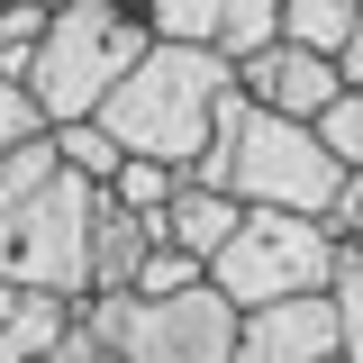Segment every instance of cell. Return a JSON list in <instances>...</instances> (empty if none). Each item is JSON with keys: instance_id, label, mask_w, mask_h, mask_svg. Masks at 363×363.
<instances>
[{"instance_id": "23", "label": "cell", "mask_w": 363, "mask_h": 363, "mask_svg": "<svg viewBox=\"0 0 363 363\" xmlns=\"http://www.w3.org/2000/svg\"><path fill=\"white\" fill-rule=\"evenodd\" d=\"M118 9H145V0H118Z\"/></svg>"}, {"instance_id": "1", "label": "cell", "mask_w": 363, "mask_h": 363, "mask_svg": "<svg viewBox=\"0 0 363 363\" xmlns=\"http://www.w3.org/2000/svg\"><path fill=\"white\" fill-rule=\"evenodd\" d=\"M245 91H236V64H227L218 45H173L155 37V55L136 64L118 100L100 109V128L118 136V155L128 164H164V173H200L209 164V145H218L227 109H236Z\"/></svg>"}, {"instance_id": "5", "label": "cell", "mask_w": 363, "mask_h": 363, "mask_svg": "<svg viewBox=\"0 0 363 363\" xmlns=\"http://www.w3.org/2000/svg\"><path fill=\"white\" fill-rule=\"evenodd\" d=\"M236 309H281V300H318V291H336V236L327 218H281V209H245L236 227V245H227L218 264H209Z\"/></svg>"}, {"instance_id": "9", "label": "cell", "mask_w": 363, "mask_h": 363, "mask_svg": "<svg viewBox=\"0 0 363 363\" xmlns=\"http://www.w3.org/2000/svg\"><path fill=\"white\" fill-rule=\"evenodd\" d=\"M236 227H245V200H236V191L182 182V191H173V209H164V245L200 255V264H218L227 245H236Z\"/></svg>"}, {"instance_id": "21", "label": "cell", "mask_w": 363, "mask_h": 363, "mask_svg": "<svg viewBox=\"0 0 363 363\" xmlns=\"http://www.w3.org/2000/svg\"><path fill=\"white\" fill-rule=\"evenodd\" d=\"M9 309H18V291H9V281H0V327H9Z\"/></svg>"}, {"instance_id": "7", "label": "cell", "mask_w": 363, "mask_h": 363, "mask_svg": "<svg viewBox=\"0 0 363 363\" xmlns=\"http://www.w3.org/2000/svg\"><path fill=\"white\" fill-rule=\"evenodd\" d=\"M236 363H345V309H336V291L255 309L236 327Z\"/></svg>"}, {"instance_id": "20", "label": "cell", "mask_w": 363, "mask_h": 363, "mask_svg": "<svg viewBox=\"0 0 363 363\" xmlns=\"http://www.w3.org/2000/svg\"><path fill=\"white\" fill-rule=\"evenodd\" d=\"M336 73H345V91H363V18H354V37H345V55H336Z\"/></svg>"}, {"instance_id": "16", "label": "cell", "mask_w": 363, "mask_h": 363, "mask_svg": "<svg viewBox=\"0 0 363 363\" xmlns=\"http://www.w3.org/2000/svg\"><path fill=\"white\" fill-rule=\"evenodd\" d=\"M45 109H37V91L28 82H9V73H0V155H28V145H45Z\"/></svg>"}, {"instance_id": "15", "label": "cell", "mask_w": 363, "mask_h": 363, "mask_svg": "<svg viewBox=\"0 0 363 363\" xmlns=\"http://www.w3.org/2000/svg\"><path fill=\"white\" fill-rule=\"evenodd\" d=\"M200 281H209V264H200V255L155 245V255H145V272H136V300H182V291H200Z\"/></svg>"}, {"instance_id": "22", "label": "cell", "mask_w": 363, "mask_h": 363, "mask_svg": "<svg viewBox=\"0 0 363 363\" xmlns=\"http://www.w3.org/2000/svg\"><path fill=\"white\" fill-rule=\"evenodd\" d=\"M45 363H82V354H45Z\"/></svg>"}, {"instance_id": "17", "label": "cell", "mask_w": 363, "mask_h": 363, "mask_svg": "<svg viewBox=\"0 0 363 363\" xmlns=\"http://www.w3.org/2000/svg\"><path fill=\"white\" fill-rule=\"evenodd\" d=\"M173 191H182V173H164V164H128V173L109 182V200L136 209V218H164V209H173Z\"/></svg>"}, {"instance_id": "4", "label": "cell", "mask_w": 363, "mask_h": 363, "mask_svg": "<svg viewBox=\"0 0 363 363\" xmlns=\"http://www.w3.org/2000/svg\"><path fill=\"white\" fill-rule=\"evenodd\" d=\"M145 55H155V18H145V9H118V0H64L55 28H45V45H37V73H28L45 128H82V118H100Z\"/></svg>"}, {"instance_id": "10", "label": "cell", "mask_w": 363, "mask_h": 363, "mask_svg": "<svg viewBox=\"0 0 363 363\" xmlns=\"http://www.w3.org/2000/svg\"><path fill=\"white\" fill-rule=\"evenodd\" d=\"M354 18H363V0H291L281 9V45H309V55H345V37H354Z\"/></svg>"}, {"instance_id": "14", "label": "cell", "mask_w": 363, "mask_h": 363, "mask_svg": "<svg viewBox=\"0 0 363 363\" xmlns=\"http://www.w3.org/2000/svg\"><path fill=\"white\" fill-rule=\"evenodd\" d=\"M45 28H55V9H0V73H9V82H28V73H37Z\"/></svg>"}, {"instance_id": "11", "label": "cell", "mask_w": 363, "mask_h": 363, "mask_svg": "<svg viewBox=\"0 0 363 363\" xmlns=\"http://www.w3.org/2000/svg\"><path fill=\"white\" fill-rule=\"evenodd\" d=\"M55 155H64V173H82L91 191H109V182L128 173V155H118V136L100 128V118H82V128H55Z\"/></svg>"}, {"instance_id": "12", "label": "cell", "mask_w": 363, "mask_h": 363, "mask_svg": "<svg viewBox=\"0 0 363 363\" xmlns=\"http://www.w3.org/2000/svg\"><path fill=\"white\" fill-rule=\"evenodd\" d=\"M281 9H291V0H227L218 55H227V64H245V55H264V45H281Z\"/></svg>"}, {"instance_id": "2", "label": "cell", "mask_w": 363, "mask_h": 363, "mask_svg": "<svg viewBox=\"0 0 363 363\" xmlns=\"http://www.w3.org/2000/svg\"><path fill=\"white\" fill-rule=\"evenodd\" d=\"M91 218H100V191L64 173L55 136L28 155H0V281L9 291L91 300Z\"/></svg>"}, {"instance_id": "18", "label": "cell", "mask_w": 363, "mask_h": 363, "mask_svg": "<svg viewBox=\"0 0 363 363\" xmlns=\"http://www.w3.org/2000/svg\"><path fill=\"white\" fill-rule=\"evenodd\" d=\"M318 145H327V155H336L345 173H363V91H345V100H336V109L318 118Z\"/></svg>"}, {"instance_id": "13", "label": "cell", "mask_w": 363, "mask_h": 363, "mask_svg": "<svg viewBox=\"0 0 363 363\" xmlns=\"http://www.w3.org/2000/svg\"><path fill=\"white\" fill-rule=\"evenodd\" d=\"M145 18H155V37H173V45H218L227 0H145Z\"/></svg>"}, {"instance_id": "6", "label": "cell", "mask_w": 363, "mask_h": 363, "mask_svg": "<svg viewBox=\"0 0 363 363\" xmlns=\"http://www.w3.org/2000/svg\"><path fill=\"white\" fill-rule=\"evenodd\" d=\"M236 91H245L255 109H272V118H291V128H318V118L345 100V73H336L327 55H309V45H264V55L236 64Z\"/></svg>"}, {"instance_id": "19", "label": "cell", "mask_w": 363, "mask_h": 363, "mask_svg": "<svg viewBox=\"0 0 363 363\" xmlns=\"http://www.w3.org/2000/svg\"><path fill=\"white\" fill-rule=\"evenodd\" d=\"M327 236H336V245H363V173H345L336 209H327Z\"/></svg>"}, {"instance_id": "8", "label": "cell", "mask_w": 363, "mask_h": 363, "mask_svg": "<svg viewBox=\"0 0 363 363\" xmlns=\"http://www.w3.org/2000/svg\"><path fill=\"white\" fill-rule=\"evenodd\" d=\"M164 245V218H136L100 191V218H91V291H136L145 255Z\"/></svg>"}, {"instance_id": "3", "label": "cell", "mask_w": 363, "mask_h": 363, "mask_svg": "<svg viewBox=\"0 0 363 363\" xmlns=\"http://www.w3.org/2000/svg\"><path fill=\"white\" fill-rule=\"evenodd\" d=\"M191 182H209V191H236L245 209H281V218H327L336 209V191H345V164L318 145V128H291V118H272L255 100H236L227 109L218 145H209V164Z\"/></svg>"}]
</instances>
